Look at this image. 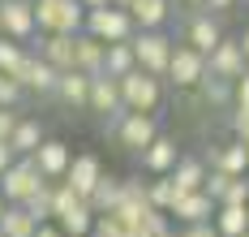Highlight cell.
I'll return each mask as SVG.
<instances>
[{
  "instance_id": "obj_1",
  "label": "cell",
  "mask_w": 249,
  "mask_h": 237,
  "mask_svg": "<svg viewBox=\"0 0 249 237\" xmlns=\"http://www.w3.org/2000/svg\"><path fill=\"white\" fill-rule=\"evenodd\" d=\"M52 220L69 237H90L95 224H99V211L90 207V198H82L77 190H69V185L60 181V190H56V216Z\"/></svg>"
},
{
  "instance_id": "obj_2",
  "label": "cell",
  "mask_w": 249,
  "mask_h": 237,
  "mask_svg": "<svg viewBox=\"0 0 249 237\" xmlns=\"http://www.w3.org/2000/svg\"><path fill=\"white\" fill-rule=\"evenodd\" d=\"M39 35H82L86 30V9L82 0H35Z\"/></svg>"
},
{
  "instance_id": "obj_3",
  "label": "cell",
  "mask_w": 249,
  "mask_h": 237,
  "mask_svg": "<svg viewBox=\"0 0 249 237\" xmlns=\"http://www.w3.org/2000/svg\"><path fill=\"white\" fill-rule=\"evenodd\" d=\"M133 52H138V69L168 82V69H172V56H176V39L168 30H138L133 35Z\"/></svg>"
},
{
  "instance_id": "obj_4",
  "label": "cell",
  "mask_w": 249,
  "mask_h": 237,
  "mask_svg": "<svg viewBox=\"0 0 249 237\" xmlns=\"http://www.w3.org/2000/svg\"><path fill=\"white\" fill-rule=\"evenodd\" d=\"M86 35H95L103 43H129L138 35V22H133V13L121 9V4H103V9H90L86 13Z\"/></svg>"
},
{
  "instance_id": "obj_5",
  "label": "cell",
  "mask_w": 249,
  "mask_h": 237,
  "mask_svg": "<svg viewBox=\"0 0 249 237\" xmlns=\"http://www.w3.org/2000/svg\"><path fill=\"white\" fill-rule=\"evenodd\" d=\"M121 95H124V108L129 112H155V108L163 104L168 86H163V78H155L146 69H133V74L121 78Z\"/></svg>"
},
{
  "instance_id": "obj_6",
  "label": "cell",
  "mask_w": 249,
  "mask_h": 237,
  "mask_svg": "<svg viewBox=\"0 0 249 237\" xmlns=\"http://www.w3.org/2000/svg\"><path fill=\"white\" fill-rule=\"evenodd\" d=\"M211 74V60H206V52H198V48H189L185 39L176 43V56H172V69H168V82H172L180 95H189V91H198L202 78Z\"/></svg>"
},
{
  "instance_id": "obj_7",
  "label": "cell",
  "mask_w": 249,
  "mask_h": 237,
  "mask_svg": "<svg viewBox=\"0 0 249 237\" xmlns=\"http://www.w3.org/2000/svg\"><path fill=\"white\" fill-rule=\"evenodd\" d=\"M159 121H155V112H124L121 125L112 130V138H116V147H124L129 156H142L150 142L159 138Z\"/></svg>"
},
{
  "instance_id": "obj_8",
  "label": "cell",
  "mask_w": 249,
  "mask_h": 237,
  "mask_svg": "<svg viewBox=\"0 0 249 237\" xmlns=\"http://www.w3.org/2000/svg\"><path fill=\"white\" fill-rule=\"evenodd\" d=\"M43 181H48V177L39 173V164L30 156H22L4 177H0V194H4V203H30V198L43 190Z\"/></svg>"
},
{
  "instance_id": "obj_9",
  "label": "cell",
  "mask_w": 249,
  "mask_h": 237,
  "mask_svg": "<svg viewBox=\"0 0 249 237\" xmlns=\"http://www.w3.org/2000/svg\"><path fill=\"white\" fill-rule=\"evenodd\" d=\"M0 30L18 43L39 39V18H35V0H0Z\"/></svg>"
},
{
  "instance_id": "obj_10",
  "label": "cell",
  "mask_w": 249,
  "mask_h": 237,
  "mask_svg": "<svg viewBox=\"0 0 249 237\" xmlns=\"http://www.w3.org/2000/svg\"><path fill=\"white\" fill-rule=\"evenodd\" d=\"M206 164H211V173L249 177V147L241 142V138H232V134H228L224 142H211V151H206Z\"/></svg>"
},
{
  "instance_id": "obj_11",
  "label": "cell",
  "mask_w": 249,
  "mask_h": 237,
  "mask_svg": "<svg viewBox=\"0 0 249 237\" xmlns=\"http://www.w3.org/2000/svg\"><path fill=\"white\" fill-rule=\"evenodd\" d=\"M13 78L26 86V95H56V86H60V69H52L48 60L30 48L26 60H22V69H18Z\"/></svg>"
},
{
  "instance_id": "obj_12",
  "label": "cell",
  "mask_w": 249,
  "mask_h": 237,
  "mask_svg": "<svg viewBox=\"0 0 249 237\" xmlns=\"http://www.w3.org/2000/svg\"><path fill=\"white\" fill-rule=\"evenodd\" d=\"M107 177V164H103L95 151H77L73 156V164H69V177H65V185L69 190H77L82 198H90L95 194V185Z\"/></svg>"
},
{
  "instance_id": "obj_13",
  "label": "cell",
  "mask_w": 249,
  "mask_h": 237,
  "mask_svg": "<svg viewBox=\"0 0 249 237\" xmlns=\"http://www.w3.org/2000/svg\"><path fill=\"white\" fill-rule=\"evenodd\" d=\"M224 39H228V35H224V26H219L215 13L202 9V13H189V18H185V43H189V48H198V52L211 56Z\"/></svg>"
},
{
  "instance_id": "obj_14",
  "label": "cell",
  "mask_w": 249,
  "mask_h": 237,
  "mask_svg": "<svg viewBox=\"0 0 249 237\" xmlns=\"http://www.w3.org/2000/svg\"><path fill=\"white\" fill-rule=\"evenodd\" d=\"M73 156H77V151L65 142V138H48V142H43V147H39L30 159L39 164V173H43L48 181H65V177H69V164H73Z\"/></svg>"
},
{
  "instance_id": "obj_15",
  "label": "cell",
  "mask_w": 249,
  "mask_h": 237,
  "mask_svg": "<svg viewBox=\"0 0 249 237\" xmlns=\"http://www.w3.org/2000/svg\"><path fill=\"white\" fill-rule=\"evenodd\" d=\"M35 43H39L35 52L43 56L52 69H60V74L77 69V35H39Z\"/></svg>"
},
{
  "instance_id": "obj_16",
  "label": "cell",
  "mask_w": 249,
  "mask_h": 237,
  "mask_svg": "<svg viewBox=\"0 0 249 237\" xmlns=\"http://www.w3.org/2000/svg\"><path fill=\"white\" fill-rule=\"evenodd\" d=\"M86 112H99L103 121H112V117L129 112V108H124V95H121V78L99 74V78L90 82V108H86Z\"/></svg>"
},
{
  "instance_id": "obj_17",
  "label": "cell",
  "mask_w": 249,
  "mask_h": 237,
  "mask_svg": "<svg viewBox=\"0 0 249 237\" xmlns=\"http://www.w3.org/2000/svg\"><path fill=\"white\" fill-rule=\"evenodd\" d=\"M206 60H211V74H215V78H228V82H241L249 74V60H245L241 39H224Z\"/></svg>"
},
{
  "instance_id": "obj_18",
  "label": "cell",
  "mask_w": 249,
  "mask_h": 237,
  "mask_svg": "<svg viewBox=\"0 0 249 237\" xmlns=\"http://www.w3.org/2000/svg\"><path fill=\"white\" fill-rule=\"evenodd\" d=\"M138 159H142V168H146L150 177H168V173H176V164H180V147H176L172 134H159Z\"/></svg>"
},
{
  "instance_id": "obj_19",
  "label": "cell",
  "mask_w": 249,
  "mask_h": 237,
  "mask_svg": "<svg viewBox=\"0 0 249 237\" xmlns=\"http://www.w3.org/2000/svg\"><path fill=\"white\" fill-rule=\"evenodd\" d=\"M206 194L219 207H249V177H228V173H211Z\"/></svg>"
},
{
  "instance_id": "obj_20",
  "label": "cell",
  "mask_w": 249,
  "mask_h": 237,
  "mask_svg": "<svg viewBox=\"0 0 249 237\" xmlns=\"http://www.w3.org/2000/svg\"><path fill=\"white\" fill-rule=\"evenodd\" d=\"M215 211H219V203H215L206 190H194V194H185V198L176 203L172 216L180 220V229H185V224H211V220H215Z\"/></svg>"
},
{
  "instance_id": "obj_21",
  "label": "cell",
  "mask_w": 249,
  "mask_h": 237,
  "mask_svg": "<svg viewBox=\"0 0 249 237\" xmlns=\"http://www.w3.org/2000/svg\"><path fill=\"white\" fill-rule=\"evenodd\" d=\"M90 74H82V69H73V74H60V86H56V104L65 108H90Z\"/></svg>"
},
{
  "instance_id": "obj_22",
  "label": "cell",
  "mask_w": 249,
  "mask_h": 237,
  "mask_svg": "<svg viewBox=\"0 0 249 237\" xmlns=\"http://www.w3.org/2000/svg\"><path fill=\"white\" fill-rule=\"evenodd\" d=\"M39 229H43V220L26 207V203H9L4 216H0V233L4 237H35Z\"/></svg>"
},
{
  "instance_id": "obj_23",
  "label": "cell",
  "mask_w": 249,
  "mask_h": 237,
  "mask_svg": "<svg viewBox=\"0 0 249 237\" xmlns=\"http://www.w3.org/2000/svg\"><path fill=\"white\" fill-rule=\"evenodd\" d=\"M133 22H138V30H163L168 22H172L176 4L172 0H133Z\"/></svg>"
},
{
  "instance_id": "obj_24",
  "label": "cell",
  "mask_w": 249,
  "mask_h": 237,
  "mask_svg": "<svg viewBox=\"0 0 249 237\" xmlns=\"http://www.w3.org/2000/svg\"><path fill=\"white\" fill-rule=\"evenodd\" d=\"M172 181L185 190V194H194V190H206V181H211V164H206V156H180V164H176Z\"/></svg>"
},
{
  "instance_id": "obj_25",
  "label": "cell",
  "mask_w": 249,
  "mask_h": 237,
  "mask_svg": "<svg viewBox=\"0 0 249 237\" xmlns=\"http://www.w3.org/2000/svg\"><path fill=\"white\" fill-rule=\"evenodd\" d=\"M77 69L82 74H90V78H99L103 69H107V43L95 39V35H77Z\"/></svg>"
},
{
  "instance_id": "obj_26",
  "label": "cell",
  "mask_w": 249,
  "mask_h": 237,
  "mask_svg": "<svg viewBox=\"0 0 249 237\" xmlns=\"http://www.w3.org/2000/svg\"><path fill=\"white\" fill-rule=\"evenodd\" d=\"M43 142H48V130H43V121L26 112V117H22V125L13 130V138H9V147H13L18 156H35Z\"/></svg>"
},
{
  "instance_id": "obj_27",
  "label": "cell",
  "mask_w": 249,
  "mask_h": 237,
  "mask_svg": "<svg viewBox=\"0 0 249 237\" xmlns=\"http://www.w3.org/2000/svg\"><path fill=\"white\" fill-rule=\"evenodd\" d=\"M121 198H124V177H103L99 185H95V194H90V207L99 211V216H112V211L121 207Z\"/></svg>"
},
{
  "instance_id": "obj_28",
  "label": "cell",
  "mask_w": 249,
  "mask_h": 237,
  "mask_svg": "<svg viewBox=\"0 0 249 237\" xmlns=\"http://www.w3.org/2000/svg\"><path fill=\"white\" fill-rule=\"evenodd\" d=\"M198 95H202L211 108H224V112H228V108H232V95H236V82L206 74V78H202V86H198Z\"/></svg>"
},
{
  "instance_id": "obj_29",
  "label": "cell",
  "mask_w": 249,
  "mask_h": 237,
  "mask_svg": "<svg viewBox=\"0 0 249 237\" xmlns=\"http://www.w3.org/2000/svg\"><path fill=\"white\" fill-rule=\"evenodd\" d=\"M180 198H185V190L172 181V173H168V177H150V203H155L159 211H168V216H172Z\"/></svg>"
},
{
  "instance_id": "obj_30",
  "label": "cell",
  "mask_w": 249,
  "mask_h": 237,
  "mask_svg": "<svg viewBox=\"0 0 249 237\" xmlns=\"http://www.w3.org/2000/svg\"><path fill=\"white\" fill-rule=\"evenodd\" d=\"M133 69H138L133 39H129V43H107V69H103V74H112V78H124V74H133Z\"/></svg>"
},
{
  "instance_id": "obj_31",
  "label": "cell",
  "mask_w": 249,
  "mask_h": 237,
  "mask_svg": "<svg viewBox=\"0 0 249 237\" xmlns=\"http://www.w3.org/2000/svg\"><path fill=\"white\" fill-rule=\"evenodd\" d=\"M219 237H245L249 233V207H219L215 211Z\"/></svg>"
},
{
  "instance_id": "obj_32",
  "label": "cell",
  "mask_w": 249,
  "mask_h": 237,
  "mask_svg": "<svg viewBox=\"0 0 249 237\" xmlns=\"http://www.w3.org/2000/svg\"><path fill=\"white\" fill-rule=\"evenodd\" d=\"M26 43H18V39H9V35H0V74H18L26 60Z\"/></svg>"
},
{
  "instance_id": "obj_33",
  "label": "cell",
  "mask_w": 249,
  "mask_h": 237,
  "mask_svg": "<svg viewBox=\"0 0 249 237\" xmlns=\"http://www.w3.org/2000/svg\"><path fill=\"white\" fill-rule=\"evenodd\" d=\"M56 190H60V181H43V190H39V194L26 203V207H30L35 216H39V220H43V224H48L52 216H56Z\"/></svg>"
},
{
  "instance_id": "obj_34",
  "label": "cell",
  "mask_w": 249,
  "mask_h": 237,
  "mask_svg": "<svg viewBox=\"0 0 249 237\" xmlns=\"http://www.w3.org/2000/svg\"><path fill=\"white\" fill-rule=\"evenodd\" d=\"M26 99V86L13 74H0V108H22Z\"/></svg>"
},
{
  "instance_id": "obj_35",
  "label": "cell",
  "mask_w": 249,
  "mask_h": 237,
  "mask_svg": "<svg viewBox=\"0 0 249 237\" xmlns=\"http://www.w3.org/2000/svg\"><path fill=\"white\" fill-rule=\"evenodd\" d=\"M22 108H0V142H9V138H13V130H18V125H22Z\"/></svg>"
},
{
  "instance_id": "obj_36",
  "label": "cell",
  "mask_w": 249,
  "mask_h": 237,
  "mask_svg": "<svg viewBox=\"0 0 249 237\" xmlns=\"http://www.w3.org/2000/svg\"><path fill=\"white\" fill-rule=\"evenodd\" d=\"M90 237H133V233L124 229L116 216H99V224H95V233H90Z\"/></svg>"
},
{
  "instance_id": "obj_37",
  "label": "cell",
  "mask_w": 249,
  "mask_h": 237,
  "mask_svg": "<svg viewBox=\"0 0 249 237\" xmlns=\"http://www.w3.org/2000/svg\"><path fill=\"white\" fill-rule=\"evenodd\" d=\"M228 134L232 138H245L249 134V108H228Z\"/></svg>"
},
{
  "instance_id": "obj_38",
  "label": "cell",
  "mask_w": 249,
  "mask_h": 237,
  "mask_svg": "<svg viewBox=\"0 0 249 237\" xmlns=\"http://www.w3.org/2000/svg\"><path fill=\"white\" fill-rule=\"evenodd\" d=\"M180 233L185 237H219V229H215V220H211V224H185Z\"/></svg>"
},
{
  "instance_id": "obj_39",
  "label": "cell",
  "mask_w": 249,
  "mask_h": 237,
  "mask_svg": "<svg viewBox=\"0 0 249 237\" xmlns=\"http://www.w3.org/2000/svg\"><path fill=\"white\" fill-rule=\"evenodd\" d=\"M18 151H13V147H9V142H0V177H4V173H9V168H13V164H18Z\"/></svg>"
},
{
  "instance_id": "obj_40",
  "label": "cell",
  "mask_w": 249,
  "mask_h": 237,
  "mask_svg": "<svg viewBox=\"0 0 249 237\" xmlns=\"http://www.w3.org/2000/svg\"><path fill=\"white\" fill-rule=\"evenodd\" d=\"M232 108H249V74L236 82V95H232Z\"/></svg>"
},
{
  "instance_id": "obj_41",
  "label": "cell",
  "mask_w": 249,
  "mask_h": 237,
  "mask_svg": "<svg viewBox=\"0 0 249 237\" xmlns=\"http://www.w3.org/2000/svg\"><path fill=\"white\" fill-rule=\"evenodd\" d=\"M236 4H241V0H206V13L219 18V13H228V9H236Z\"/></svg>"
},
{
  "instance_id": "obj_42",
  "label": "cell",
  "mask_w": 249,
  "mask_h": 237,
  "mask_svg": "<svg viewBox=\"0 0 249 237\" xmlns=\"http://www.w3.org/2000/svg\"><path fill=\"white\" fill-rule=\"evenodd\" d=\"M35 237H69V233H65V229H60L56 220H48V224H43V229H39Z\"/></svg>"
},
{
  "instance_id": "obj_43",
  "label": "cell",
  "mask_w": 249,
  "mask_h": 237,
  "mask_svg": "<svg viewBox=\"0 0 249 237\" xmlns=\"http://www.w3.org/2000/svg\"><path fill=\"white\" fill-rule=\"evenodd\" d=\"M172 4H180L185 13H202V9H206V0H172Z\"/></svg>"
},
{
  "instance_id": "obj_44",
  "label": "cell",
  "mask_w": 249,
  "mask_h": 237,
  "mask_svg": "<svg viewBox=\"0 0 249 237\" xmlns=\"http://www.w3.org/2000/svg\"><path fill=\"white\" fill-rule=\"evenodd\" d=\"M103 4H112V0H82V9L90 13V9H103Z\"/></svg>"
},
{
  "instance_id": "obj_45",
  "label": "cell",
  "mask_w": 249,
  "mask_h": 237,
  "mask_svg": "<svg viewBox=\"0 0 249 237\" xmlns=\"http://www.w3.org/2000/svg\"><path fill=\"white\" fill-rule=\"evenodd\" d=\"M241 48H245V60H249V26H245V35H241Z\"/></svg>"
},
{
  "instance_id": "obj_46",
  "label": "cell",
  "mask_w": 249,
  "mask_h": 237,
  "mask_svg": "<svg viewBox=\"0 0 249 237\" xmlns=\"http://www.w3.org/2000/svg\"><path fill=\"white\" fill-rule=\"evenodd\" d=\"M112 4H121V9H133V0H112Z\"/></svg>"
},
{
  "instance_id": "obj_47",
  "label": "cell",
  "mask_w": 249,
  "mask_h": 237,
  "mask_svg": "<svg viewBox=\"0 0 249 237\" xmlns=\"http://www.w3.org/2000/svg\"><path fill=\"white\" fill-rule=\"evenodd\" d=\"M4 207H9V203H4V194H0V216H4Z\"/></svg>"
},
{
  "instance_id": "obj_48",
  "label": "cell",
  "mask_w": 249,
  "mask_h": 237,
  "mask_svg": "<svg viewBox=\"0 0 249 237\" xmlns=\"http://www.w3.org/2000/svg\"><path fill=\"white\" fill-rule=\"evenodd\" d=\"M168 237H185V233H176V229H172V233H168Z\"/></svg>"
},
{
  "instance_id": "obj_49",
  "label": "cell",
  "mask_w": 249,
  "mask_h": 237,
  "mask_svg": "<svg viewBox=\"0 0 249 237\" xmlns=\"http://www.w3.org/2000/svg\"><path fill=\"white\" fill-rule=\"evenodd\" d=\"M241 142H245V147H249V134H245V138H241Z\"/></svg>"
},
{
  "instance_id": "obj_50",
  "label": "cell",
  "mask_w": 249,
  "mask_h": 237,
  "mask_svg": "<svg viewBox=\"0 0 249 237\" xmlns=\"http://www.w3.org/2000/svg\"><path fill=\"white\" fill-rule=\"evenodd\" d=\"M0 35H4V30H0Z\"/></svg>"
},
{
  "instance_id": "obj_51",
  "label": "cell",
  "mask_w": 249,
  "mask_h": 237,
  "mask_svg": "<svg viewBox=\"0 0 249 237\" xmlns=\"http://www.w3.org/2000/svg\"><path fill=\"white\" fill-rule=\"evenodd\" d=\"M0 237H4V233H0Z\"/></svg>"
},
{
  "instance_id": "obj_52",
  "label": "cell",
  "mask_w": 249,
  "mask_h": 237,
  "mask_svg": "<svg viewBox=\"0 0 249 237\" xmlns=\"http://www.w3.org/2000/svg\"><path fill=\"white\" fill-rule=\"evenodd\" d=\"M245 237H249V233H245Z\"/></svg>"
}]
</instances>
